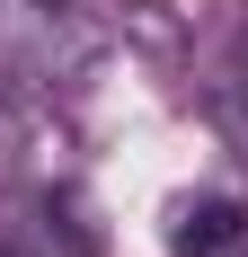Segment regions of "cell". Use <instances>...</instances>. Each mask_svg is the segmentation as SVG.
<instances>
[{"instance_id":"cell-1","label":"cell","mask_w":248,"mask_h":257,"mask_svg":"<svg viewBox=\"0 0 248 257\" xmlns=\"http://www.w3.org/2000/svg\"><path fill=\"white\" fill-rule=\"evenodd\" d=\"M248 239V213L230 204V195H186V204H169V257H222Z\"/></svg>"},{"instance_id":"cell-2","label":"cell","mask_w":248,"mask_h":257,"mask_svg":"<svg viewBox=\"0 0 248 257\" xmlns=\"http://www.w3.org/2000/svg\"><path fill=\"white\" fill-rule=\"evenodd\" d=\"M222 257H248V239H239V248H222Z\"/></svg>"}]
</instances>
